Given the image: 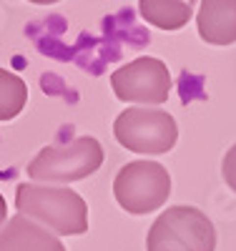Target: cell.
<instances>
[{"instance_id": "obj_1", "label": "cell", "mask_w": 236, "mask_h": 251, "mask_svg": "<svg viewBox=\"0 0 236 251\" xmlns=\"http://www.w3.org/2000/svg\"><path fill=\"white\" fill-rule=\"evenodd\" d=\"M15 208L51 228L55 236H80L88 231V203L66 186L20 183L15 188Z\"/></svg>"}, {"instance_id": "obj_2", "label": "cell", "mask_w": 236, "mask_h": 251, "mask_svg": "<svg viewBox=\"0 0 236 251\" xmlns=\"http://www.w3.org/2000/svg\"><path fill=\"white\" fill-rule=\"evenodd\" d=\"M146 251H216V228L196 206H171L148 228Z\"/></svg>"}, {"instance_id": "obj_3", "label": "cell", "mask_w": 236, "mask_h": 251, "mask_svg": "<svg viewBox=\"0 0 236 251\" xmlns=\"http://www.w3.org/2000/svg\"><path fill=\"white\" fill-rule=\"evenodd\" d=\"M103 163V146L93 136H80L63 146H46L28 163V176L38 183H73L96 174Z\"/></svg>"}, {"instance_id": "obj_4", "label": "cell", "mask_w": 236, "mask_h": 251, "mask_svg": "<svg viewBox=\"0 0 236 251\" xmlns=\"http://www.w3.org/2000/svg\"><path fill=\"white\" fill-rule=\"evenodd\" d=\"M171 196V174L156 161H131L113 178V199L131 216L161 208Z\"/></svg>"}, {"instance_id": "obj_5", "label": "cell", "mask_w": 236, "mask_h": 251, "mask_svg": "<svg viewBox=\"0 0 236 251\" xmlns=\"http://www.w3.org/2000/svg\"><path fill=\"white\" fill-rule=\"evenodd\" d=\"M113 136L126 151L143 156H161L176 146L179 123L166 111L126 108L113 121Z\"/></svg>"}, {"instance_id": "obj_6", "label": "cell", "mask_w": 236, "mask_h": 251, "mask_svg": "<svg viewBox=\"0 0 236 251\" xmlns=\"http://www.w3.org/2000/svg\"><path fill=\"white\" fill-rule=\"evenodd\" d=\"M111 88L113 96L123 103L161 106L171 96V73L163 60L154 55H141L113 71Z\"/></svg>"}, {"instance_id": "obj_7", "label": "cell", "mask_w": 236, "mask_h": 251, "mask_svg": "<svg viewBox=\"0 0 236 251\" xmlns=\"http://www.w3.org/2000/svg\"><path fill=\"white\" fill-rule=\"evenodd\" d=\"M0 251H66V246L43 224L13 214L0 226Z\"/></svg>"}, {"instance_id": "obj_8", "label": "cell", "mask_w": 236, "mask_h": 251, "mask_svg": "<svg viewBox=\"0 0 236 251\" xmlns=\"http://www.w3.org/2000/svg\"><path fill=\"white\" fill-rule=\"evenodd\" d=\"M196 28L209 46L236 43V0H201Z\"/></svg>"}, {"instance_id": "obj_9", "label": "cell", "mask_w": 236, "mask_h": 251, "mask_svg": "<svg viewBox=\"0 0 236 251\" xmlns=\"http://www.w3.org/2000/svg\"><path fill=\"white\" fill-rule=\"evenodd\" d=\"M138 13L158 30H179L194 15L191 5L184 0H138Z\"/></svg>"}, {"instance_id": "obj_10", "label": "cell", "mask_w": 236, "mask_h": 251, "mask_svg": "<svg viewBox=\"0 0 236 251\" xmlns=\"http://www.w3.org/2000/svg\"><path fill=\"white\" fill-rule=\"evenodd\" d=\"M28 103L26 80L13 71L0 68V121H13Z\"/></svg>"}, {"instance_id": "obj_11", "label": "cell", "mask_w": 236, "mask_h": 251, "mask_svg": "<svg viewBox=\"0 0 236 251\" xmlns=\"http://www.w3.org/2000/svg\"><path fill=\"white\" fill-rule=\"evenodd\" d=\"M221 174H224L226 186L236 194V143L226 151V156H224V161H221Z\"/></svg>"}, {"instance_id": "obj_12", "label": "cell", "mask_w": 236, "mask_h": 251, "mask_svg": "<svg viewBox=\"0 0 236 251\" xmlns=\"http://www.w3.org/2000/svg\"><path fill=\"white\" fill-rule=\"evenodd\" d=\"M5 219H8V201H5L3 194H0V226L5 224Z\"/></svg>"}, {"instance_id": "obj_13", "label": "cell", "mask_w": 236, "mask_h": 251, "mask_svg": "<svg viewBox=\"0 0 236 251\" xmlns=\"http://www.w3.org/2000/svg\"><path fill=\"white\" fill-rule=\"evenodd\" d=\"M28 3H35V5H53V3H60V0H28Z\"/></svg>"}]
</instances>
